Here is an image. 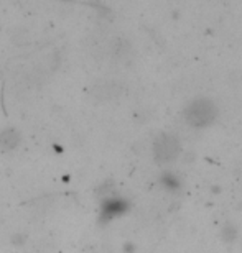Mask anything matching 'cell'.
Wrapping results in <instances>:
<instances>
[{
    "mask_svg": "<svg viewBox=\"0 0 242 253\" xmlns=\"http://www.w3.org/2000/svg\"><path fill=\"white\" fill-rule=\"evenodd\" d=\"M186 122L193 126H206L216 119V107L208 99H198L191 102L185 110Z\"/></svg>",
    "mask_w": 242,
    "mask_h": 253,
    "instance_id": "cell-1",
    "label": "cell"
},
{
    "mask_svg": "<svg viewBox=\"0 0 242 253\" xmlns=\"http://www.w3.org/2000/svg\"><path fill=\"white\" fill-rule=\"evenodd\" d=\"M153 153L160 163H170L180 153V141L173 135H160L153 145Z\"/></svg>",
    "mask_w": 242,
    "mask_h": 253,
    "instance_id": "cell-2",
    "label": "cell"
},
{
    "mask_svg": "<svg viewBox=\"0 0 242 253\" xmlns=\"http://www.w3.org/2000/svg\"><path fill=\"white\" fill-rule=\"evenodd\" d=\"M117 94H120V87L115 83H104L94 89V95H97L100 99H110Z\"/></svg>",
    "mask_w": 242,
    "mask_h": 253,
    "instance_id": "cell-3",
    "label": "cell"
},
{
    "mask_svg": "<svg viewBox=\"0 0 242 253\" xmlns=\"http://www.w3.org/2000/svg\"><path fill=\"white\" fill-rule=\"evenodd\" d=\"M110 53H112L114 58L122 59L130 53V44L127 40L124 38H115L112 42V46H110Z\"/></svg>",
    "mask_w": 242,
    "mask_h": 253,
    "instance_id": "cell-4",
    "label": "cell"
},
{
    "mask_svg": "<svg viewBox=\"0 0 242 253\" xmlns=\"http://www.w3.org/2000/svg\"><path fill=\"white\" fill-rule=\"evenodd\" d=\"M18 143V133L15 130H5L2 131L0 135V146L5 150H10V148H15Z\"/></svg>",
    "mask_w": 242,
    "mask_h": 253,
    "instance_id": "cell-5",
    "label": "cell"
}]
</instances>
